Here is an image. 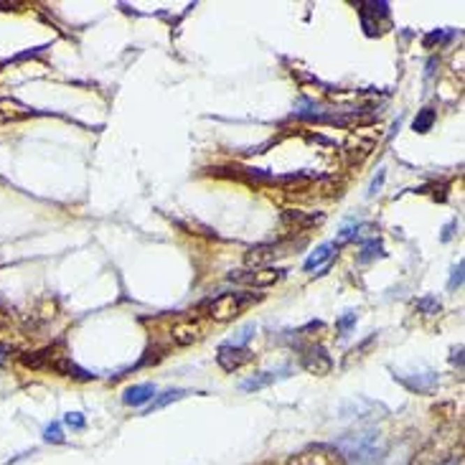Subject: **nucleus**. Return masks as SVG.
I'll return each mask as SVG.
<instances>
[{"instance_id": "nucleus-29", "label": "nucleus", "mask_w": 465, "mask_h": 465, "mask_svg": "<svg viewBox=\"0 0 465 465\" xmlns=\"http://www.w3.org/2000/svg\"><path fill=\"white\" fill-rule=\"evenodd\" d=\"M6 356H8V348L6 346H0V364H6Z\"/></svg>"}, {"instance_id": "nucleus-6", "label": "nucleus", "mask_w": 465, "mask_h": 465, "mask_svg": "<svg viewBox=\"0 0 465 465\" xmlns=\"http://www.w3.org/2000/svg\"><path fill=\"white\" fill-rule=\"evenodd\" d=\"M252 359H254V353L249 351L247 346H237V344L219 346L216 361H219V367L224 369V371H237V369L247 367Z\"/></svg>"}, {"instance_id": "nucleus-28", "label": "nucleus", "mask_w": 465, "mask_h": 465, "mask_svg": "<svg viewBox=\"0 0 465 465\" xmlns=\"http://www.w3.org/2000/svg\"><path fill=\"white\" fill-rule=\"evenodd\" d=\"M452 229H455V221H450V224L445 226V232H443V242H448L452 237Z\"/></svg>"}, {"instance_id": "nucleus-14", "label": "nucleus", "mask_w": 465, "mask_h": 465, "mask_svg": "<svg viewBox=\"0 0 465 465\" xmlns=\"http://www.w3.org/2000/svg\"><path fill=\"white\" fill-rule=\"evenodd\" d=\"M51 367L57 369L59 374H64V376H74V379H82V381L94 379V374L84 371V369H79L71 359H57V361H51Z\"/></svg>"}, {"instance_id": "nucleus-9", "label": "nucleus", "mask_w": 465, "mask_h": 465, "mask_svg": "<svg viewBox=\"0 0 465 465\" xmlns=\"http://www.w3.org/2000/svg\"><path fill=\"white\" fill-rule=\"evenodd\" d=\"M201 333H204L201 325L193 323V320H186V323H176L170 328V339L176 346H191L193 341L201 339Z\"/></svg>"}, {"instance_id": "nucleus-10", "label": "nucleus", "mask_w": 465, "mask_h": 465, "mask_svg": "<svg viewBox=\"0 0 465 465\" xmlns=\"http://www.w3.org/2000/svg\"><path fill=\"white\" fill-rule=\"evenodd\" d=\"M290 367H285L280 374L277 371H260V374H254V376H249V379H244L239 384L242 392H260V389L270 387V384H275L277 379H282V376H288Z\"/></svg>"}, {"instance_id": "nucleus-17", "label": "nucleus", "mask_w": 465, "mask_h": 465, "mask_svg": "<svg viewBox=\"0 0 465 465\" xmlns=\"http://www.w3.org/2000/svg\"><path fill=\"white\" fill-rule=\"evenodd\" d=\"M186 394H189V392H186V389H168V392H165V394H161V397H158V399H155L153 404H150V407H148V412H145V415H153L155 409L165 407V404H170V402H178V399H184Z\"/></svg>"}, {"instance_id": "nucleus-12", "label": "nucleus", "mask_w": 465, "mask_h": 465, "mask_svg": "<svg viewBox=\"0 0 465 465\" xmlns=\"http://www.w3.org/2000/svg\"><path fill=\"white\" fill-rule=\"evenodd\" d=\"M280 254H285V252H280V247L277 244H257V247H252L247 252V265H252V267H260V265H267V262H275Z\"/></svg>"}, {"instance_id": "nucleus-2", "label": "nucleus", "mask_w": 465, "mask_h": 465, "mask_svg": "<svg viewBox=\"0 0 465 465\" xmlns=\"http://www.w3.org/2000/svg\"><path fill=\"white\" fill-rule=\"evenodd\" d=\"M249 297L242 295V293H221L214 300H209V316L219 323H226V320H234L242 310L247 308Z\"/></svg>"}, {"instance_id": "nucleus-19", "label": "nucleus", "mask_w": 465, "mask_h": 465, "mask_svg": "<svg viewBox=\"0 0 465 465\" xmlns=\"http://www.w3.org/2000/svg\"><path fill=\"white\" fill-rule=\"evenodd\" d=\"M415 308L420 310V313H425V316H435V313H440V300L437 297H432V295H425V297H420L415 303Z\"/></svg>"}, {"instance_id": "nucleus-1", "label": "nucleus", "mask_w": 465, "mask_h": 465, "mask_svg": "<svg viewBox=\"0 0 465 465\" xmlns=\"http://www.w3.org/2000/svg\"><path fill=\"white\" fill-rule=\"evenodd\" d=\"M336 450L341 452L346 465H379L384 452H387V445H384L379 432L367 430L341 437L336 443Z\"/></svg>"}, {"instance_id": "nucleus-26", "label": "nucleus", "mask_w": 465, "mask_h": 465, "mask_svg": "<svg viewBox=\"0 0 465 465\" xmlns=\"http://www.w3.org/2000/svg\"><path fill=\"white\" fill-rule=\"evenodd\" d=\"M252 331H257V328H254V323L244 325V328H242V331H239V336H237V341H234V344H237V346H244V341H247L249 336H254Z\"/></svg>"}, {"instance_id": "nucleus-22", "label": "nucleus", "mask_w": 465, "mask_h": 465, "mask_svg": "<svg viewBox=\"0 0 465 465\" xmlns=\"http://www.w3.org/2000/svg\"><path fill=\"white\" fill-rule=\"evenodd\" d=\"M463 270H465V262L460 260L455 267H452V275H450V282H448V288L450 290H455V288H460L463 285Z\"/></svg>"}, {"instance_id": "nucleus-7", "label": "nucleus", "mask_w": 465, "mask_h": 465, "mask_svg": "<svg viewBox=\"0 0 465 465\" xmlns=\"http://www.w3.org/2000/svg\"><path fill=\"white\" fill-rule=\"evenodd\" d=\"M394 379L399 384L409 389V392H417V394H432L440 384V376L435 371H415V374H402L394 371Z\"/></svg>"}, {"instance_id": "nucleus-25", "label": "nucleus", "mask_w": 465, "mask_h": 465, "mask_svg": "<svg viewBox=\"0 0 465 465\" xmlns=\"http://www.w3.org/2000/svg\"><path fill=\"white\" fill-rule=\"evenodd\" d=\"M384 168H379V173H376V178L371 181V186H369V196H374V193H379V189H381V184H384Z\"/></svg>"}, {"instance_id": "nucleus-18", "label": "nucleus", "mask_w": 465, "mask_h": 465, "mask_svg": "<svg viewBox=\"0 0 465 465\" xmlns=\"http://www.w3.org/2000/svg\"><path fill=\"white\" fill-rule=\"evenodd\" d=\"M374 257H384V247L379 239H369L361 244V262H371Z\"/></svg>"}, {"instance_id": "nucleus-11", "label": "nucleus", "mask_w": 465, "mask_h": 465, "mask_svg": "<svg viewBox=\"0 0 465 465\" xmlns=\"http://www.w3.org/2000/svg\"><path fill=\"white\" fill-rule=\"evenodd\" d=\"M155 397V384H133V387L125 389V394H122V402L130 404V407H140V404L150 402Z\"/></svg>"}, {"instance_id": "nucleus-24", "label": "nucleus", "mask_w": 465, "mask_h": 465, "mask_svg": "<svg viewBox=\"0 0 465 465\" xmlns=\"http://www.w3.org/2000/svg\"><path fill=\"white\" fill-rule=\"evenodd\" d=\"M64 422L69 425L71 430H84V425H87V422H84V417L79 415V412H69V415L64 417Z\"/></svg>"}, {"instance_id": "nucleus-8", "label": "nucleus", "mask_w": 465, "mask_h": 465, "mask_svg": "<svg viewBox=\"0 0 465 465\" xmlns=\"http://www.w3.org/2000/svg\"><path fill=\"white\" fill-rule=\"evenodd\" d=\"M303 369L310 374L323 376V374H331L333 359L328 356V351H325L323 346H308L303 353Z\"/></svg>"}, {"instance_id": "nucleus-16", "label": "nucleus", "mask_w": 465, "mask_h": 465, "mask_svg": "<svg viewBox=\"0 0 465 465\" xmlns=\"http://www.w3.org/2000/svg\"><path fill=\"white\" fill-rule=\"evenodd\" d=\"M437 115L432 107H425V110H420L415 117V122H412V127H415V133H430L432 125H435Z\"/></svg>"}, {"instance_id": "nucleus-21", "label": "nucleus", "mask_w": 465, "mask_h": 465, "mask_svg": "<svg viewBox=\"0 0 465 465\" xmlns=\"http://www.w3.org/2000/svg\"><path fill=\"white\" fill-rule=\"evenodd\" d=\"M353 325H356V313H346L344 318H339V320H336V331H339L341 336H346V333L351 331Z\"/></svg>"}, {"instance_id": "nucleus-30", "label": "nucleus", "mask_w": 465, "mask_h": 465, "mask_svg": "<svg viewBox=\"0 0 465 465\" xmlns=\"http://www.w3.org/2000/svg\"><path fill=\"white\" fill-rule=\"evenodd\" d=\"M450 465H452V463H450Z\"/></svg>"}, {"instance_id": "nucleus-23", "label": "nucleus", "mask_w": 465, "mask_h": 465, "mask_svg": "<svg viewBox=\"0 0 465 465\" xmlns=\"http://www.w3.org/2000/svg\"><path fill=\"white\" fill-rule=\"evenodd\" d=\"M443 38H450V34H445V31H440V29L432 31V34H427V36H425V41H422L425 49H432V46H435V43H440Z\"/></svg>"}, {"instance_id": "nucleus-13", "label": "nucleus", "mask_w": 465, "mask_h": 465, "mask_svg": "<svg viewBox=\"0 0 465 465\" xmlns=\"http://www.w3.org/2000/svg\"><path fill=\"white\" fill-rule=\"evenodd\" d=\"M282 221L290 224L295 232L300 229H310V226H316L323 221V214H303V212H285L282 214Z\"/></svg>"}, {"instance_id": "nucleus-20", "label": "nucleus", "mask_w": 465, "mask_h": 465, "mask_svg": "<svg viewBox=\"0 0 465 465\" xmlns=\"http://www.w3.org/2000/svg\"><path fill=\"white\" fill-rule=\"evenodd\" d=\"M43 440L46 443H64V430L59 422H51L46 425V430H43Z\"/></svg>"}, {"instance_id": "nucleus-5", "label": "nucleus", "mask_w": 465, "mask_h": 465, "mask_svg": "<svg viewBox=\"0 0 465 465\" xmlns=\"http://www.w3.org/2000/svg\"><path fill=\"white\" fill-rule=\"evenodd\" d=\"M290 465H344L341 452L331 445H316L290 460Z\"/></svg>"}, {"instance_id": "nucleus-3", "label": "nucleus", "mask_w": 465, "mask_h": 465, "mask_svg": "<svg viewBox=\"0 0 465 465\" xmlns=\"http://www.w3.org/2000/svg\"><path fill=\"white\" fill-rule=\"evenodd\" d=\"M387 415V407L381 402H374L367 397H353L348 402L341 404V417L344 420H379V417Z\"/></svg>"}, {"instance_id": "nucleus-27", "label": "nucleus", "mask_w": 465, "mask_h": 465, "mask_svg": "<svg viewBox=\"0 0 465 465\" xmlns=\"http://www.w3.org/2000/svg\"><path fill=\"white\" fill-rule=\"evenodd\" d=\"M450 361H452V364H458V367H463V348H458V351H452Z\"/></svg>"}, {"instance_id": "nucleus-4", "label": "nucleus", "mask_w": 465, "mask_h": 465, "mask_svg": "<svg viewBox=\"0 0 465 465\" xmlns=\"http://www.w3.org/2000/svg\"><path fill=\"white\" fill-rule=\"evenodd\" d=\"M285 277V270H239V272H229V280L237 285H247V288H270Z\"/></svg>"}, {"instance_id": "nucleus-15", "label": "nucleus", "mask_w": 465, "mask_h": 465, "mask_svg": "<svg viewBox=\"0 0 465 465\" xmlns=\"http://www.w3.org/2000/svg\"><path fill=\"white\" fill-rule=\"evenodd\" d=\"M333 249H336V242H325L316 252L310 254L308 260H305V270H313V267H320L323 262H328L333 257Z\"/></svg>"}]
</instances>
